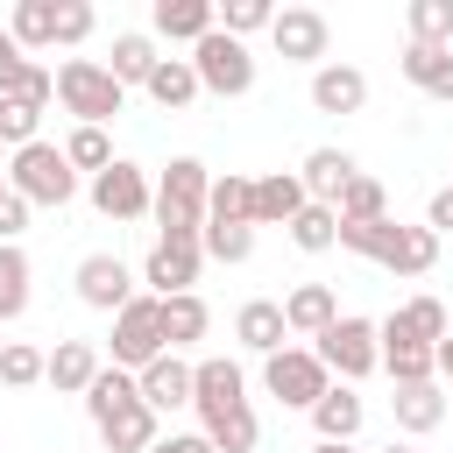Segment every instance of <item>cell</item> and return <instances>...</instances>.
<instances>
[{"instance_id": "cell-2", "label": "cell", "mask_w": 453, "mask_h": 453, "mask_svg": "<svg viewBox=\"0 0 453 453\" xmlns=\"http://www.w3.org/2000/svg\"><path fill=\"white\" fill-rule=\"evenodd\" d=\"M85 418L99 425V446L106 453H149L163 432H156V411L142 403V382L127 375V368H99V382L85 389Z\"/></svg>"}, {"instance_id": "cell-39", "label": "cell", "mask_w": 453, "mask_h": 453, "mask_svg": "<svg viewBox=\"0 0 453 453\" xmlns=\"http://www.w3.org/2000/svg\"><path fill=\"white\" fill-rule=\"evenodd\" d=\"M64 156H71V170H106L113 163V142H106V127H71V142H64Z\"/></svg>"}, {"instance_id": "cell-15", "label": "cell", "mask_w": 453, "mask_h": 453, "mask_svg": "<svg viewBox=\"0 0 453 453\" xmlns=\"http://www.w3.org/2000/svg\"><path fill=\"white\" fill-rule=\"evenodd\" d=\"M375 333H382V368H389V382H396V389H403V382H432V375H439V347L411 340V333L396 326V311H389Z\"/></svg>"}, {"instance_id": "cell-20", "label": "cell", "mask_w": 453, "mask_h": 453, "mask_svg": "<svg viewBox=\"0 0 453 453\" xmlns=\"http://www.w3.org/2000/svg\"><path fill=\"white\" fill-rule=\"evenodd\" d=\"M149 21H156V35H170V42H205L212 28H219V14H212V0H156L149 7Z\"/></svg>"}, {"instance_id": "cell-12", "label": "cell", "mask_w": 453, "mask_h": 453, "mask_svg": "<svg viewBox=\"0 0 453 453\" xmlns=\"http://www.w3.org/2000/svg\"><path fill=\"white\" fill-rule=\"evenodd\" d=\"M92 205H99L106 219H142V212H156V184H149L142 163L113 156V163L92 177Z\"/></svg>"}, {"instance_id": "cell-49", "label": "cell", "mask_w": 453, "mask_h": 453, "mask_svg": "<svg viewBox=\"0 0 453 453\" xmlns=\"http://www.w3.org/2000/svg\"><path fill=\"white\" fill-rule=\"evenodd\" d=\"M311 453H354V446H326V439H319V446H311Z\"/></svg>"}, {"instance_id": "cell-13", "label": "cell", "mask_w": 453, "mask_h": 453, "mask_svg": "<svg viewBox=\"0 0 453 453\" xmlns=\"http://www.w3.org/2000/svg\"><path fill=\"white\" fill-rule=\"evenodd\" d=\"M269 42H276V57L283 64H326V42H333V28H326V14L319 7H283L276 21H269Z\"/></svg>"}, {"instance_id": "cell-33", "label": "cell", "mask_w": 453, "mask_h": 453, "mask_svg": "<svg viewBox=\"0 0 453 453\" xmlns=\"http://www.w3.org/2000/svg\"><path fill=\"white\" fill-rule=\"evenodd\" d=\"M333 212H340L347 226H368V219H389V191H382V184H375V177L361 170V177H354V184L340 191V205H333Z\"/></svg>"}, {"instance_id": "cell-24", "label": "cell", "mask_w": 453, "mask_h": 453, "mask_svg": "<svg viewBox=\"0 0 453 453\" xmlns=\"http://www.w3.org/2000/svg\"><path fill=\"white\" fill-rule=\"evenodd\" d=\"M333 319H340V297H333L326 283H297V290L283 297V326H290L297 340H319Z\"/></svg>"}, {"instance_id": "cell-30", "label": "cell", "mask_w": 453, "mask_h": 453, "mask_svg": "<svg viewBox=\"0 0 453 453\" xmlns=\"http://www.w3.org/2000/svg\"><path fill=\"white\" fill-rule=\"evenodd\" d=\"M7 35H14L21 50H57V0H14Z\"/></svg>"}, {"instance_id": "cell-25", "label": "cell", "mask_w": 453, "mask_h": 453, "mask_svg": "<svg viewBox=\"0 0 453 453\" xmlns=\"http://www.w3.org/2000/svg\"><path fill=\"white\" fill-rule=\"evenodd\" d=\"M403 78L425 92V99H439V106H453V50H425V42H411L403 57Z\"/></svg>"}, {"instance_id": "cell-10", "label": "cell", "mask_w": 453, "mask_h": 453, "mask_svg": "<svg viewBox=\"0 0 453 453\" xmlns=\"http://www.w3.org/2000/svg\"><path fill=\"white\" fill-rule=\"evenodd\" d=\"M191 71H198V85H205V92H219V99L255 92V50H248V42H234L226 28H212V35L191 50Z\"/></svg>"}, {"instance_id": "cell-23", "label": "cell", "mask_w": 453, "mask_h": 453, "mask_svg": "<svg viewBox=\"0 0 453 453\" xmlns=\"http://www.w3.org/2000/svg\"><path fill=\"white\" fill-rule=\"evenodd\" d=\"M134 382H142V403H149L156 418H163V411H184V403H191V361H177V354L149 361V368H142Z\"/></svg>"}, {"instance_id": "cell-42", "label": "cell", "mask_w": 453, "mask_h": 453, "mask_svg": "<svg viewBox=\"0 0 453 453\" xmlns=\"http://www.w3.org/2000/svg\"><path fill=\"white\" fill-rule=\"evenodd\" d=\"M92 21H99L92 0H57V42H64V50H78V42L92 35Z\"/></svg>"}, {"instance_id": "cell-8", "label": "cell", "mask_w": 453, "mask_h": 453, "mask_svg": "<svg viewBox=\"0 0 453 453\" xmlns=\"http://www.w3.org/2000/svg\"><path fill=\"white\" fill-rule=\"evenodd\" d=\"M163 354H170V340H163V297H134L127 311H113V368L142 375Z\"/></svg>"}, {"instance_id": "cell-26", "label": "cell", "mask_w": 453, "mask_h": 453, "mask_svg": "<svg viewBox=\"0 0 453 453\" xmlns=\"http://www.w3.org/2000/svg\"><path fill=\"white\" fill-rule=\"evenodd\" d=\"M389 411H396V425H403L411 439L446 425V396H439V382H403V389L389 396Z\"/></svg>"}, {"instance_id": "cell-28", "label": "cell", "mask_w": 453, "mask_h": 453, "mask_svg": "<svg viewBox=\"0 0 453 453\" xmlns=\"http://www.w3.org/2000/svg\"><path fill=\"white\" fill-rule=\"evenodd\" d=\"M163 57H156V35H142V28H120L113 35V57H106V71L120 78V85H149V71H156Z\"/></svg>"}, {"instance_id": "cell-1", "label": "cell", "mask_w": 453, "mask_h": 453, "mask_svg": "<svg viewBox=\"0 0 453 453\" xmlns=\"http://www.w3.org/2000/svg\"><path fill=\"white\" fill-rule=\"evenodd\" d=\"M191 411H198V432H205L219 453H255L262 425H255V403H248V375H241V361H226V354L191 361Z\"/></svg>"}, {"instance_id": "cell-36", "label": "cell", "mask_w": 453, "mask_h": 453, "mask_svg": "<svg viewBox=\"0 0 453 453\" xmlns=\"http://www.w3.org/2000/svg\"><path fill=\"white\" fill-rule=\"evenodd\" d=\"M28 311V255L21 248H0V326Z\"/></svg>"}, {"instance_id": "cell-7", "label": "cell", "mask_w": 453, "mask_h": 453, "mask_svg": "<svg viewBox=\"0 0 453 453\" xmlns=\"http://www.w3.org/2000/svg\"><path fill=\"white\" fill-rule=\"evenodd\" d=\"M319 361H326V375H340V382H361V375H375L382 368V333H375V319H354V311H340L326 333H319V347H311Z\"/></svg>"}, {"instance_id": "cell-35", "label": "cell", "mask_w": 453, "mask_h": 453, "mask_svg": "<svg viewBox=\"0 0 453 453\" xmlns=\"http://www.w3.org/2000/svg\"><path fill=\"white\" fill-rule=\"evenodd\" d=\"M396 326H403L411 340H425V347H439V340L453 333V319H446L439 297H411V304H396Z\"/></svg>"}, {"instance_id": "cell-17", "label": "cell", "mask_w": 453, "mask_h": 453, "mask_svg": "<svg viewBox=\"0 0 453 453\" xmlns=\"http://www.w3.org/2000/svg\"><path fill=\"white\" fill-rule=\"evenodd\" d=\"M361 418H368V403H361V389H354V382H333V389L311 403V432H319L326 446H354Z\"/></svg>"}, {"instance_id": "cell-43", "label": "cell", "mask_w": 453, "mask_h": 453, "mask_svg": "<svg viewBox=\"0 0 453 453\" xmlns=\"http://www.w3.org/2000/svg\"><path fill=\"white\" fill-rule=\"evenodd\" d=\"M7 99H21V106H50V99H57V71L28 64V71L14 78V92H7Z\"/></svg>"}, {"instance_id": "cell-31", "label": "cell", "mask_w": 453, "mask_h": 453, "mask_svg": "<svg viewBox=\"0 0 453 453\" xmlns=\"http://www.w3.org/2000/svg\"><path fill=\"white\" fill-rule=\"evenodd\" d=\"M205 326H212V311H205V297H198V290H184V297H163V340H170V347H191V340H205Z\"/></svg>"}, {"instance_id": "cell-18", "label": "cell", "mask_w": 453, "mask_h": 453, "mask_svg": "<svg viewBox=\"0 0 453 453\" xmlns=\"http://www.w3.org/2000/svg\"><path fill=\"white\" fill-rule=\"evenodd\" d=\"M99 368H106V361H99V347H92V340H57V347H50V375H42V382H50L57 396H85V389L99 382Z\"/></svg>"}, {"instance_id": "cell-51", "label": "cell", "mask_w": 453, "mask_h": 453, "mask_svg": "<svg viewBox=\"0 0 453 453\" xmlns=\"http://www.w3.org/2000/svg\"><path fill=\"white\" fill-rule=\"evenodd\" d=\"M0 191H7V170H0Z\"/></svg>"}, {"instance_id": "cell-45", "label": "cell", "mask_w": 453, "mask_h": 453, "mask_svg": "<svg viewBox=\"0 0 453 453\" xmlns=\"http://www.w3.org/2000/svg\"><path fill=\"white\" fill-rule=\"evenodd\" d=\"M21 71H28V50H21V42L0 28V99L14 92V78H21Z\"/></svg>"}, {"instance_id": "cell-38", "label": "cell", "mask_w": 453, "mask_h": 453, "mask_svg": "<svg viewBox=\"0 0 453 453\" xmlns=\"http://www.w3.org/2000/svg\"><path fill=\"white\" fill-rule=\"evenodd\" d=\"M198 241H205L212 262H248V255H255V226H226V219H205Z\"/></svg>"}, {"instance_id": "cell-40", "label": "cell", "mask_w": 453, "mask_h": 453, "mask_svg": "<svg viewBox=\"0 0 453 453\" xmlns=\"http://www.w3.org/2000/svg\"><path fill=\"white\" fill-rule=\"evenodd\" d=\"M269 21H276V7H269V0H226V7H219V28H226L234 42H248V35H255V28H269Z\"/></svg>"}, {"instance_id": "cell-41", "label": "cell", "mask_w": 453, "mask_h": 453, "mask_svg": "<svg viewBox=\"0 0 453 453\" xmlns=\"http://www.w3.org/2000/svg\"><path fill=\"white\" fill-rule=\"evenodd\" d=\"M35 120H42V106L0 99V142H7V149H28V142H42V134H35Z\"/></svg>"}, {"instance_id": "cell-5", "label": "cell", "mask_w": 453, "mask_h": 453, "mask_svg": "<svg viewBox=\"0 0 453 453\" xmlns=\"http://www.w3.org/2000/svg\"><path fill=\"white\" fill-rule=\"evenodd\" d=\"M205 198H212V170L198 156H170V170L156 177V226L163 234H205Z\"/></svg>"}, {"instance_id": "cell-44", "label": "cell", "mask_w": 453, "mask_h": 453, "mask_svg": "<svg viewBox=\"0 0 453 453\" xmlns=\"http://www.w3.org/2000/svg\"><path fill=\"white\" fill-rule=\"evenodd\" d=\"M28 212H35L28 198H14V191H0V248H14V241H21V226H28Z\"/></svg>"}, {"instance_id": "cell-9", "label": "cell", "mask_w": 453, "mask_h": 453, "mask_svg": "<svg viewBox=\"0 0 453 453\" xmlns=\"http://www.w3.org/2000/svg\"><path fill=\"white\" fill-rule=\"evenodd\" d=\"M262 389H269L283 411H311V403L333 389V375H326V361H319L311 347H283V354L262 361Z\"/></svg>"}, {"instance_id": "cell-47", "label": "cell", "mask_w": 453, "mask_h": 453, "mask_svg": "<svg viewBox=\"0 0 453 453\" xmlns=\"http://www.w3.org/2000/svg\"><path fill=\"white\" fill-rule=\"evenodd\" d=\"M425 226H432V234H453V184H446V191H432V205H425Z\"/></svg>"}, {"instance_id": "cell-27", "label": "cell", "mask_w": 453, "mask_h": 453, "mask_svg": "<svg viewBox=\"0 0 453 453\" xmlns=\"http://www.w3.org/2000/svg\"><path fill=\"white\" fill-rule=\"evenodd\" d=\"M142 92H149V99H156L163 113H177V106H191V99H198L205 85H198V71H191V57H163V64L149 71V85H142Z\"/></svg>"}, {"instance_id": "cell-16", "label": "cell", "mask_w": 453, "mask_h": 453, "mask_svg": "<svg viewBox=\"0 0 453 453\" xmlns=\"http://www.w3.org/2000/svg\"><path fill=\"white\" fill-rule=\"evenodd\" d=\"M354 177H361V163H354L347 149H333V142H326V149H311V156L297 163V184H304V198H311V205H340V191H347Z\"/></svg>"}, {"instance_id": "cell-22", "label": "cell", "mask_w": 453, "mask_h": 453, "mask_svg": "<svg viewBox=\"0 0 453 453\" xmlns=\"http://www.w3.org/2000/svg\"><path fill=\"white\" fill-rule=\"evenodd\" d=\"M304 205H311V198H304L297 170H269V177H255V226H290Z\"/></svg>"}, {"instance_id": "cell-3", "label": "cell", "mask_w": 453, "mask_h": 453, "mask_svg": "<svg viewBox=\"0 0 453 453\" xmlns=\"http://www.w3.org/2000/svg\"><path fill=\"white\" fill-rule=\"evenodd\" d=\"M340 248L389 269V276H425L439 262V234L432 226H403V219H368V226H347L340 219Z\"/></svg>"}, {"instance_id": "cell-34", "label": "cell", "mask_w": 453, "mask_h": 453, "mask_svg": "<svg viewBox=\"0 0 453 453\" xmlns=\"http://www.w3.org/2000/svg\"><path fill=\"white\" fill-rule=\"evenodd\" d=\"M290 241H297L304 255H326V248H340V212H333V205H304V212L290 219Z\"/></svg>"}, {"instance_id": "cell-32", "label": "cell", "mask_w": 453, "mask_h": 453, "mask_svg": "<svg viewBox=\"0 0 453 453\" xmlns=\"http://www.w3.org/2000/svg\"><path fill=\"white\" fill-rule=\"evenodd\" d=\"M403 21H411V42H425V50H453V0H411Z\"/></svg>"}, {"instance_id": "cell-46", "label": "cell", "mask_w": 453, "mask_h": 453, "mask_svg": "<svg viewBox=\"0 0 453 453\" xmlns=\"http://www.w3.org/2000/svg\"><path fill=\"white\" fill-rule=\"evenodd\" d=\"M149 453H219V446H212L205 432H170V439H156Z\"/></svg>"}, {"instance_id": "cell-19", "label": "cell", "mask_w": 453, "mask_h": 453, "mask_svg": "<svg viewBox=\"0 0 453 453\" xmlns=\"http://www.w3.org/2000/svg\"><path fill=\"white\" fill-rule=\"evenodd\" d=\"M283 333H290V326H283V304H276V297H248V304L234 311V340H241L248 354H262V361L283 354Z\"/></svg>"}, {"instance_id": "cell-14", "label": "cell", "mask_w": 453, "mask_h": 453, "mask_svg": "<svg viewBox=\"0 0 453 453\" xmlns=\"http://www.w3.org/2000/svg\"><path fill=\"white\" fill-rule=\"evenodd\" d=\"M71 283H78V297H85L92 311H127V304L142 297V290H134V269H127L120 255H85Z\"/></svg>"}, {"instance_id": "cell-6", "label": "cell", "mask_w": 453, "mask_h": 453, "mask_svg": "<svg viewBox=\"0 0 453 453\" xmlns=\"http://www.w3.org/2000/svg\"><path fill=\"white\" fill-rule=\"evenodd\" d=\"M7 191L28 198V205H71L78 198V170H71V156L57 142H28L7 163Z\"/></svg>"}, {"instance_id": "cell-52", "label": "cell", "mask_w": 453, "mask_h": 453, "mask_svg": "<svg viewBox=\"0 0 453 453\" xmlns=\"http://www.w3.org/2000/svg\"><path fill=\"white\" fill-rule=\"evenodd\" d=\"M0 354H7V340H0Z\"/></svg>"}, {"instance_id": "cell-4", "label": "cell", "mask_w": 453, "mask_h": 453, "mask_svg": "<svg viewBox=\"0 0 453 453\" xmlns=\"http://www.w3.org/2000/svg\"><path fill=\"white\" fill-rule=\"evenodd\" d=\"M57 106L78 113V127H106L127 106V85L99 64V57H64L57 64Z\"/></svg>"}, {"instance_id": "cell-50", "label": "cell", "mask_w": 453, "mask_h": 453, "mask_svg": "<svg viewBox=\"0 0 453 453\" xmlns=\"http://www.w3.org/2000/svg\"><path fill=\"white\" fill-rule=\"evenodd\" d=\"M382 453H411V446H382Z\"/></svg>"}, {"instance_id": "cell-11", "label": "cell", "mask_w": 453, "mask_h": 453, "mask_svg": "<svg viewBox=\"0 0 453 453\" xmlns=\"http://www.w3.org/2000/svg\"><path fill=\"white\" fill-rule=\"evenodd\" d=\"M198 262H205V241L198 234H156L149 262H142V283L149 297H184L198 283Z\"/></svg>"}, {"instance_id": "cell-48", "label": "cell", "mask_w": 453, "mask_h": 453, "mask_svg": "<svg viewBox=\"0 0 453 453\" xmlns=\"http://www.w3.org/2000/svg\"><path fill=\"white\" fill-rule=\"evenodd\" d=\"M439 375H446V382H453V333H446V340H439Z\"/></svg>"}, {"instance_id": "cell-21", "label": "cell", "mask_w": 453, "mask_h": 453, "mask_svg": "<svg viewBox=\"0 0 453 453\" xmlns=\"http://www.w3.org/2000/svg\"><path fill=\"white\" fill-rule=\"evenodd\" d=\"M311 106L319 113H361L368 106V78L354 64H319L311 71Z\"/></svg>"}, {"instance_id": "cell-29", "label": "cell", "mask_w": 453, "mask_h": 453, "mask_svg": "<svg viewBox=\"0 0 453 453\" xmlns=\"http://www.w3.org/2000/svg\"><path fill=\"white\" fill-rule=\"evenodd\" d=\"M205 219H226V226H255V177L226 170L212 177V198H205Z\"/></svg>"}, {"instance_id": "cell-37", "label": "cell", "mask_w": 453, "mask_h": 453, "mask_svg": "<svg viewBox=\"0 0 453 453\" xmlns=\"http://www.w3.org/2000/svg\"><path fill=\"white\" fill-rule=\"evenodd\" d=\"M50 375V354H35L28 340H7V354H0V382L7 389H35Z\"/></svg>"}]
</instances>
